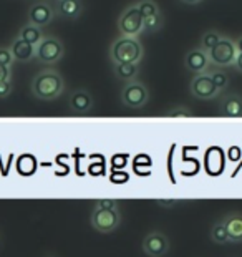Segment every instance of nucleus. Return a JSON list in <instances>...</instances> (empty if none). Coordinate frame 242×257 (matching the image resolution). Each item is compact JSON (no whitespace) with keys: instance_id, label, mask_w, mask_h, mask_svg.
Segmentation results:
<instances>
[{"instance_id":"1","label":"nucleus","mask_w":242,"mask_h":257,"mask_svg":"<svg viewBox=\"0 0 242 257\" xmlns=\"http://www.w3.org/2000/svg\"><path fill=\"white\" fill-rule=\"evenodd\" d=\"M32 95L38 100L52 101L62 95L65 90V80L57 70H43L37 73L30 85Z\"/></svg>"},{"instance_id":"2","label":"nucleus","mask_w":242,"mask_h":257,"mask_svg":"<svg viewBox=\"0 0 242 257\" xmlns=\"http://www.w3.org/2000/svg\"><path fill=\"white\" fill-rule=\"evenodd\" d=\"M143 53L145 50L136 37H119L109 48L111 63H140Z\"/></svg>"},{"instance_id":"3","label":"nucleus","mask_w":242,"mask_h":257,"mask_svg":"<svg viewBox=\"0 0 242 257\" xmlns=\"http://www.w3.org/2000/svg\"><path fill=\"white\" fill-rule=\"evenodd\" d=\"M121 221H123L121 209H98V207H93L90 216L91 227L101 234L114 232L121 226Z\"/></svg>"},{"instance_id":"4","label":"nucleus","mask_w":242,"mask_h":257,"mask_svg":"<svg viewBox=\"0 0 242 257\" xmlns=\"http://www.w3.org/2000/svg\"><path fill=\"white\" fill-rule=\"evenodd\" d=\"M65 47L57 37H43L35 45V58L42 65H53L63 58Z\"/></svg>"},{"instance_id":"5","label":"nucleus","mask_w":242,"mask_h":257,"mask_svg":"<svg viewBox=\"0 0 242 257\" xmlns=\"http://www.w3.org/2000/svg\"><path fill=\"white\" fill-rule=\"evenodd\" d=\"M148 100H150V91H148L145 83L138 80L125 83L123 90H121V101L131 110H140L146 105Z\"/></svg>"},{"instance_id":"6","label":"nucleus","mask_w":242,"mask_h":257,"mask_svg":"<svg viewBox=\"0 0 242 257\" xmlns=\"http://www.w3.org/2000/svg\"><path fill=\"white\" fill-rule=\"evenodd\" d=\"M207 57L211 60V63H214L216 67H230V65H234L235 57H237L235 42L227 37H222L217 42V45H214L207 52Z\"/></svg>"},{"instance_id":"7","label":"nucleus","mask_w":242,"mask_h":257,"mask_svg":"<svg viewBox=\"0 0 242 257\" xmlns=\"http://www.w3.org/2000/svg\"><path fill=\"white\" fill-rule=\"evenodd\" d=\"M118 30L121 37H138L143 32V15L140 14L136 4L125 9L118 19Z\"/></svg>"},{"instance_id":"8","label":"nucleus","mask_w":242,"mask_h":257,"mask_svg":"<svg viewBox=\"0 0 242 257\" xmlns=\"http://www.w3.org/2000/svg\"><path fill=\"white\" fill-rule=\"evenodd\" d=\"M169 237L161 231H151L143 237L141 249L148 257H164L169 252Z\"/></svg>"},{"instance_id":"9","label":"nucleus","mask_w":242,"mask_h":257,"mask_svg":"<svg viewBox=\"0 0 242 257\" xmlns=\"http://www.w3.org/2000/svg\"><path fill=\"white\" fill-rule=\"evenodd\" d=\"M191 95L197 98V100H212L217 98L221 91L216 88V85L212 83L211 76L207 73H199L196 75L191 81Z\"/></svg>"},{"instance_id":"10","label":"nucleus","mask_w":242,"mask_h":257,"mask_svg":"<svg viewBox=\"0 0 242 257\" xmlns=\"http://www.w3.org/2000/svg\"><path fill=\"white\" fill-rule=\"evenodd\" d=\"M93 96L91 93L85 90V88H80V90H75L73 93L70 95V101H68V106H70V111L73 114H88L93 110Z\"/></svg>"},{"instance_id":"11","label":"nucleus","mask_w":242,"mask_h":257,"mask_svg":"<svg viewBox=\"0 0 242 257\" xmlns=\"http://www.w3.org/2000/svg\"><path fill=\"white\" fill-rule=\"evenodd\" d=\"M53 17H55V10L47 2H37L29 10V24L40 27V29L50 25Z\"/></svg>"},{"instance_id":"12","label":"nucleus","mask_w":242,"mask_h":257,"mask_svg":"<svg viewBox=\"0 0 242 257\" xmlns=\"http://www.w3.org/2000/svg\"><path fill=\"white\" fill-rule=\"evenodd\" d=\"M209 63H211V60H209L207 53L202 52L201 48H192L184 55V68L196 75L206 73Z\"/></svg>"},{"instance_id":"13","label":"nucleus","mask_w":242,"mask_h":257,"mask_svg":"<svg viewBox=\"0 0 242 257\" xmlns=\"http://www.w3.org/2000/svg\"><path fill=\"white\" fill-rule=\"evenodd\" d=\"M224 118H242V96L237 93H230L219 105V111Z\"/></svg>"},{"instance_id":"14","label":"nucleus","mask_w":242,"mask_h":257,"mask_svg":"<svg viewBox=\"0 0 242 257\" xmlns=\"http://www.w3.org/2000/svg\"><path fill=\"white\" fill-rule=\"evenodd\" d=\"M225 231H227L229 242L239 244L242 242V212H229L222 219Z\"/></svg>"},{"instance_id":"15","label":"nucleus","mask_w":242,"mask_h":257,"mask_svg":"<svg viewBox=\"0 0 242 257\" xmlns=\"http://www.w3.org/2000/svg\"><path fill=\"white\" fill-rule=\"evenodd\" d=\"M9 48H10V52H12V57L15 62L27 63V62H30L32 58H35V47L27 43L25 40H22L19 37L15 38Z\"/></svg>"},{"instance_id":"16","label":"nucleus","mask_w":242,"mask_h":257,"mask_svg":"<svg viewBox=\"0 0 242 257\" xmlns=\"http://www.w3.org/2000/svg\"><path fill=\"white\" fill-rule=\"evenodd\" d=\"M83 12V4L81 0H58L57 14L63 19L76 20Z\"/></svg>"},{"instance_id":"17","label":"nucleus","mask_w":242,"mask_h":257,"mask_svg":"<svg viewBox=\"0 0 242 257\" xmlns=\"http://www.w3.org/2000/svg\"><path fill=\"white\" fill-rule=\"evenodd\" d=\"M113 73L119 81L128 83L140 75V63H113Z\"/></svg>"},{"instance_id":"18","label":"nucleus","mask_w":242,"mask_h":257,"mask_svg":"<svg viewBox=\"0 0 242 257\" xmlns=\"http://www.w3.org/2000/svg\"><path fill=\"white\" fill-rule=\"evenodd\" d=\"M19 38H22V40H25L27 43H30V45H38L40 43V40L43 38V32L40 27H35L32 24H27L20 29L19 32Z\"/></svg>"},{"instance_id":"19","label":"nucleus","mask_w":242,"mask_h":257,"mask_svg":"<svg viewBox=\"0 0 242 257\" xmlns=\"http://www.w3.org/2000/svg\"><path fill=\"white\" fill-rule=\"evenodd\" d=\"M209 237L214 244L217 245H225V244H230L229 242V236H227V231H225V226L222 219L221 221H216L212 224L211 231H209Z\"/></svg>"},{"instance_id":"20","label":"nucleus","mask_w":242,"mask_h":257,"mask_svg":"<svg viewBox=\"0 0 242 257\" xmlns=\"http://www.w3.org/2000/svg\"><path fill=\"white\" fill-rule=\"evenodd\" d=\"M163 25H164V17L161 12L143 19V32H148V34H155V32L161 30Z\"/></svg>"},{"instance_id":"21","label":"nucleus","mask_w":242,"mask_h":257,"mask_svg":"<svg viewBox=\"0 0 242 257\" xmlns=\"http://www.w3.org/2000/svg\"><path fill=\"white\" fill-rule=\"evenodd\" d=\"M222 35H221V32H217V30H207L204 37H202V40H201V50L202 52H209L214 45H217V42L221 40Z\"/></svg>"},{"instance_id":"22","label":"nucleus","mask_w":242,"mask_h":257,"mask_svg":"<svg viewBox=\"0 0 242 257\" xmlns=\"http://www.w3.org/2000/svg\"><path fill=\"white\" fill-rule=\"evenodd\" d=\"M206 73L211 76L212 83L216 85V88L219 91H222L229 86V75L225 72H221V70H212V72H206Z\"/></svg>"},{"instance_id":"23","label":"nucleus","mask_w":242,"mask_h":257,"mask_svg":"<svg viewBox=\"0 0 242 257\" xmlns=\"http://www.w3.org/2000/svg\"><path fill=\"white\" fill-rule=\"evenodd\" d=\"M136 7H138L140 14L143 15V19H145V17H150V15H153V14L161 12L155 0H140V2L136 4Z\"/></svg>"},{"instance_id":"24","label":"nucleus","mask_w":242,"mask_h":257,"mask_svg":"<svg viewBox=\"0 0 242 257\" xmlns=\"http://www.w3.org/2000/svg\"><path fill=\"white\" fill-rule=\"evenodd\" d=\"M163 116L164 118H192L194 113H192V110L188 106H174L171 110L164 111Z\"/></svg>"},{"instance_id":"25","label":"nucleus","mask_w":242,"mask_h":257,"mask_svg":"<svg viewBox=\"0 0 242 257\" xmlns=\"http://www.w3.org/2000/svg\"><path fill=\"white\" fill-rule=\"evenodd\" d=\"M93 207H98V209H119V201L114 198H101L96 199Z\"/></svg>"},{"instance_id":"26","label":"nucleus","mask_w":242,"mask_h":257,"mask_svg":"<svg viewBox=\"0 0 242 257\" xmlns=\"http://www.w3.org/2000/svg\"><path fill=\"white\" fill-rule=\"evenodd\" d=\"M14 57H12V52H10L9 47H0V65L4 67H12L14 65Z\"/></svg>"},{"instance_id":"27","label":"nucleus","mask_w":242,"mask_h":257,"mask_svg":"<svg viewBox=\"0 0 242 257\" xmlns=\"http://www.w3.org/2000/svg\"><path fill=\"white\" fill-rule=\"evenodd\" d=\"M12 90H14L12 80L0 81V98H7V96H10V95H12Z\"/></svg>"},{"instance_id":"28","label":"nucleus","mask_w":242,"mask_h":257,"mask_svg":"<svg viewBox=\"0 0 242 257\" xmlns=\"http://www.w3.org/2000/svg\"><path fill=\"white\" fill-rule=\"evenodd\" d=\"M12 80V67H4L0 65V81Z\"/></svg>"},{"instance_id":"29","label":"nucleus","mask_w":242,"mask_h":257,"mask_svg":"<svg viewBox=\"0 0 242 257\" xmlns=\"http://www.w3.org/2000/svg\"><path fill=\"white\" fill-rule=\"evenodd\" d=\"M156 204L161 207H173L176 204H179L178 199H156Z\"/></svg>"},{"instance_id":"30","label":"nucleus","mask_w":242,"mask_h":257,"mask_svg":"<svg viewBox=\"0 0 242 257\" xmlns=\"http://www.w3.org/2000/svg\"><path fill=\"white\" fill-rule=\"evenodd\" d=\"M234 67L237 72L242 73V53H237V57H235V62H234Z\"/></svg>"},{"instance_id":"31","label":"nucleus","mask_w":242,"mask_h":257,"mask_svg":"<svg viewBox=\"0 0 242 257\" xmlns=\"http://www.w3.org/2000/svg\"><path fill=\"white\" fill-rule=\"evenodd\" d=\"M235 48H237V53H242V37L235 40Z\"/></svg>"},{"instance_id":"32","label":"nucleus","mask_w":242,"mask_h":257,"mask_svg":"<svg viewBox=\"0 0 242 257\" xmlns=\"http://www.w3.org/2000/svg\"><path fill=\"white\" fill-rule=\"evenodd\" d=\"M183 4H186V5H197L201 2V0H181Z\"/></svg>"},{"instance_id":"33","label":"nucleus","mask_w":242,"mask_h":257,"mask_svg":"<svg viewBox=\"0 0 242 257\" xmlns=\"http://www.w3.org/2000/svg\"><path fill=\"white\" fill-rule=\"evenodd\" d=\"M47 257H52V255H47Z\"/></svg>"}]
</instances>
